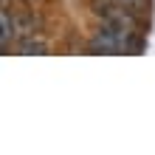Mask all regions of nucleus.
I'll return each instance as SVG.
<instances>
[{
	"instance_id": "obj_2",
	"label": "nucleus",
	"mask_w": 155,
	"mask_h": 155,
	"mask_svg": "<svg viewBox=\"0 0 155 155\" xmlns=\"http://www.w3.org/2000/svg\"><path fill=\"white\" fill-rule=\"evenodd\" d=\"M93 14L102 23L113 25V28H124V31H138V17H135L133 8H127L116 0H96L93 3Z\"/></svg>"
},
{
	"instance_id": "obj_4",
	"label": "nucleus",
	"mask_w": 155,
	"mask_h": 155,
	"mask_svg": "<svg viewBox=\"0 0 155 155\" xmlns=\"http://www.w3.org/2000/svg\"><path fill=\"white\" fill-rule=\"evenodd\" d=\"M3 34H0V42H3V51H8V40H12V20H8V12H3Z\"/></svg>"
},
{
	"instance_id": "obj_3",
	"label": "nucleus",
	"mask_w": 155,
	"mask_h": 155,
	"mask_svg": "<svg viewBox=\"0 0 155 155\" xmlns=\"http://www.w3.org/2000/svg\"><path fill=\"white\" fill-rule=\"evenodd\" d=\"M20 54H45V42L34 40V34H28V40L20 42Z\"/></svg>"
},
{
	"instance_id": "obj_1",
	"label": "nucleus",
	"mask_w": 155,
	"mask_h": 155,
	"mask_svg": "<svg viewBox=\"0 0 155 155\" xmlns=\"http://www.w3.org/2000/svg\"><path fill=\"white\" fill-rule=\"evenodd\" d=\"M141 42L133 31L124 28H113V25L102 23L90 40V51L93 54H127V51H138Z\"/></svg>"
},
{
	"instance_id": "obj_5",
	"label": "nucleus",
	"mask_w": 155,
	"mask_h": 155,
	"mask_svg": "<svg viewBox=\"0 0 155 155\" xmlns=\"http://www.w3.org/2000/svg\"><path fill=\"white\" fill-rule=\"evenodd\" d=\"M116 3H121V6H127V8H133V12H138V8H144L147 0H116Z\"/></svg>"
}]
</instances>
